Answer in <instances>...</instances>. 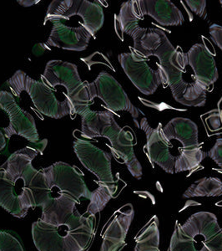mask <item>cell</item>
I'll use <instances>...</instances> for the list:
<instances>
[{
  "label": "cell",
  "mask_w": 222,
  "mask_h": 251,
  "mask_svg": "<svg viewBox=\"0 0 222 251\" xmlns=\"http://www.w3.org/2000/svg\"><path fill=\"white\" fill-rule=\"evenodd\" d=\"M88 86L91 100L95 97L100 98L111 111H128L134 122L141 114L140 109L132 104L120 83L108 72H100L95 80L89 83Z\"/></svg>",
  "instance_id": "cell-6"
},
{
  "label": "cell",
  "mask_w": 222,
  "mask_h": 251,
  "mask_svg": "<svg viewBox=\"0 0 222 251\" xmlns=\"http://www.w3.org/2000/svg\"><path fill=\"white\" fill-rule=\"evenodd\" d=\"M42 171L50 190L59 188L60 193L69 194L78 201L81 198L90 200L91 192L83 179L84 174L75 166L72 167L68 163L57 162L42 169Z\"/></svg>",
  "instance_id": "cell-8"
},
{
  "label": "cell",
  "mask_w": 222,
  "mask_h": 251,
  "mask_svg": "<svg viewBox=\"0 0 222 251\" xmlns=\"http://www.w3.org/2000/svg\"><path fill=\"white\" fill-rule=\"evenodd\" d=\"M140 127L145 131L146 136V144L144 150L152 165L157 164L167 174H175L176 157L170 151V143L164 137L161 123L153 128L144 117L140 121Z\"/></svg>",
  "instance_id": "cell-12"
},
{
  "label": "cell",
  "mask_w": 222,
  "mask_h": 251,
  "mask_svg": "<svg viewBox=\"0 0 222 251\" xmlns=\"http://www.w3.org/2000/svg\"><path fill=\"white\" fill-rule=\"evenodd\" d=\"M0 108L9 116V126L3 128L7 139L13 135H19L32 144L40 142V135L34 117L21 108L13 95L7 91H0Z\"/></svg>",
  "instance_id": "cell-9"
},
{
  "label": "cell",
  "mask_w": 222,
  "mask_h": 251,
  "mask_svg": "<svg viewBox=\"0 0 222 251\" xmlns=\"http://www.w3.org/2000/svg\"><path fill=\"white\" fill-rule=\"evenodd\" d=\"M159 220L154 215L135 239L134 251H159Z\"/></svg>",
  "instance_id": "cell-25"
},
{
  "label": "cell",
  "mask_w": 222,
  "mask_h": 251,
  "mask_svg": "<svg viewBox=\"0 0 222 251\" xmlns=\"http://www.w3.org/2000/svg\"><path fill=\"white\" fill-rule=\"evenodd\" d=\"M163 134L169 143L178 140L183 149H194L200 146L198 139V126L185 117H175L163 127Z\"/></svg>",
  "instance_id": "cell-23"
},
{
  "label": "cell",
  "mask_w": 222,
  "mask_h": 251,
  "mask_svg": "<svg viewBox=\"0 0 222 251\" xmlns=\"http://www.w3.org/2000/svg\"><path fill=\"white\" fill-rule=\"evenodd\" d=\"M187 65L194 72V77L197 82L206 90L216 83L219 78L217 63L214 54L203 44H195L185 53Z\"/></svg>",
  "instance_id": "cell-15"
},
{
  "label": "cell",
  "mask_w": 222,
  "mask_h": 251,
  "mask_svg": "<svg viewBox=\"0 0 222 251\" xmlns=\"http://www.w3.org/2000/svg\"><path fill=\"white\" fill-rule=\"evenodd\" d=\"M138 6L143 16H151L160 25H181L185 22L182 12L169 0H139Z\"/></svg>",
  "instance_id": "cell-21"
},
{
  "label": "cell",
  "mask_w": 222,
  "mask_h": 251,
  "mask_svg": "<svg viewBox=\"0 0 222 251\" xmlns=\"http://www.w3.org/2000/svg\"><path fill=\"white\" fill-rule=\"evenodd\" d=\"M135 51L147 58L154 55L162 64L177 51L165 32L156 28H147L140 41L134 46Z\"/></svg>",
  "instance_id": "cell-18"
},
{
  "label": "cell",
  "mask_w": 222,
  "mask_h": 251,
  "mask_svg": "<svg viewBox=\"0 0 222 251\" xmlns=\"http://www.w3.org/2000/svg\"><path fill=\"white\" fill-rule=\"evenodd\" d=\"M6 147V137L2 131L0 130V151H3Z\"/></svg>",
  "instance_id": "cell-34"
},
{
  "label": "cell",
  "mask_w": 222,
  "mask_h": 251,
  "mask_svg": "<svg viewBox=\"0 0 222 251\" xmlns=\"http://www.w3.org/2000/svg\"><path fill=\"white\" fill-rule=\"evenodd\" d=\"M80 201L71 195L60 193L57 197H51L42 206L40 220L55 226H66L76 212Z\"/></svg>",
  "instance_id": "cell-20"
},
{
  "label": "cell",
  "mask_w": 222,
  "mask_h": 251,
  "mask_svg": "<svg viewBox=\"0 0 222 251\" xmlns=\"http://www.w3.org/2000/svg\"><path fill=\"white\" fill-rule=\"evenodd\" d=\"M181 229L193 240L197 251H222V228L216 214L197 212L185 221Z\"/></svg>",
  "instance_id": "cell-5"
},
{
  "label": "cell",
  "mask_w": 222,
  "mask_h": 251,
  "mask_svg": "<svg viewBox=\"0 0 222 251\" xmlns=\"http://www.w3.org/2000/svg\"><path fill=\"white\" fill-rule=\"evenodd\" d=\"M118 60L131 82L144 95L154 94L159 85L165 82L160 69L151 68L145 58L136 51L120 54Z\"/></svg>",
  "instance_id": "cell-7"
},
{
  "label": "cell",
  "mask_w": 222,
  "mask_h": 251,
  "mask_svg": "<svg viewBox=\"0 0 222 251\" xmlns=\"http://www.w3.org/2000/svg\"><path fill=\"white\" fill-rule=\"evenodd\" d=\"M140 13L138 1L130 0L123 3L120 6V13L115 16V30L119 37L123 40V35H130L135 46L142 38L147 28L140 26V21L143 20Z\"/></svg>",
  "instance_id": "cell-19"
},
{
  "label": "cell",
  "mask_w": 222,
  "mask_h": 251,
  "mask_svg": "<svg viewBox=\"0 0 222 251\" xmlns=\"http://www.w3.org/2000/svg\"><path fill=\"white\" fill-rule=\"evenodd\" d=\"M208 156L222 169V138H218L208 152Z\"/></svg>",
  "instance_id": "cell-32"
},
{
  "label": "cell",
  "mask_w": 222,
  "mask_h": 251,
  "mask_svg": "<svg viewBox=\"0 0 222 251\" xmlns=\"http://www.w3.org/2000/svg\"><path fill=\"white\" fill-rule=\"evenodd\" d=\"M73 148L81 164L94 174L100 183H115L111 169L112 157L109 152L80 138H75Z\"/></svg>",
  "instance_id": "cell-11"
},
{
  "label": "cell",
  "mask_w": 222,
  "mask_h": 251,
  "mask_svg": "<svg viewBox=\"0 0 222 251\" xmlns=\"http://www.w3.org/2000/svg\"><path fill=\"white\" fill-rule=\"evenodd\" d=\"M74 15L82 19L81 25L92 37L95 36L105 22L104 10L99 3L88 0H54L48 5L44 23L45 25L51 19L68 20Z\"/></svg>",
  "instance_id": "cell-4"
},
{
  "label": "cell",
  "mask_w": 222,
  "mask_h": 251,
  "mask_svg": "<svg viewBox=\"0 0 222 251\" xmlns=\"http://www.w3.org/2000/svg\"><path fill=\"white\" fill-rule=\"evenodd\" d=\"M134 215V208L131 204H126L114 214L103 235L100 251H120L125 246Z\"/></svg>",
  "instance_id": "cell-17"
},
{
  "label": "cell",
  "mask_w": 222,
  "mask_h": 251,
  "mask_svg": "<svg viewBox=\"0 0 222 251\" xmlns=\"http://www.w3.org/2000/svg\"><path fill=\"white\" fill-rule=\"evenodd\" d=\"M168 251H198L193 240L184 234L181 229V225L178 221L176 222Z\"/></svg>",
  "instance_id": "cell-29"
},
{
  "label": "cell",
  "mask_w": 222,
  "mask_h": 251,
  "mask_svg": "<svg viewBox=\"0 0 222 251\" xmlns=\"http://www.w3.org/2000/svg\"><path fill=\"white\" fill-rule=\"evenodd\" d=\"M103 137L110 141V149L113 156L126 164L133 177L140 179L143 175L142 166L134 154V137L131 132L120 127L114 120L103 133Z\"/></svg>",
  "instance_id": "cell-10"
},
{
  "label": "cell",
  "mask_w": 222,
  "mask_h": 251,
  "mask_svg": "<svg viewBox=\"0 0 222 251\" xmlns=\"http://www.w3.org/2000/svg\"><path fill=\"white\" fill-rule=\"evenodd\" d=\"M187 65L186 55L180 50H177L174 54L158 67L162 72L164 81L168 84L172 96L177 102L183 106L201 107L206 102V89L197 80H186L184 73Z\"/></svg>",
  "instance_id": "cell-1"
},
{
  "label": "cell",
  "mask_w": 222,
  "mask_h": 251,
  "mask_svg": "<svg viewBox=\"0 0 222 251\" xmlns=\"http://www.w3.org/2000/svg\"><path fill=\"white\" fill-rule=\"evenodd\" d=\"M23 186L20 197L23 208L42 207L52 197L51 190L46 182L45 176L42 169L37 170L33 165H29L22 176Z\"/></svg>",
  "instance_id": "cell-16"
},
{
  "label": "cell",
  "mask_w": 222,
  "mask_h": 251,
  "mask_svg": "<svg viewBox=\"0 0 222 251\" xmlns=\"http://www.w3.org/2000/svg\"><path fill=\"white\" fill-rule=\"evenodd\" d=\"M0 251H24L20 240L11 233L0 231Z\"/></svg>",
  "instance_id": "cell-30"
},
{
  "label": "cell",
  "mask_w": 222,
  "mask_h": 251,
  "mask_svg": "<svg viewBox=\"0 0 222 251\" xmlns=\"http://www.w3.org/2000/svg\"><path fill=\"white\" fill-rule=\"evenodd\" d=\"M5 84L17 97H20L23 92L28 93L34 106L46 117L60 119L71 114V107L67 99L60 101L51 87L42 81L32 79L23 71H17Z\"/></svg>",
  "instance_id": "cell-2"
},
{
  "label": "cell",
  "mask_w": 222,
  "mask_h": 251,
  "mask_svg": "<svg viewBox=\"0 0 222 251\" xmlns=\"http://www.w3.org/2000/svg\"><path fill=\"white\" fill-rule=\"evenodd\" d=\"M220 3H221V5H222V0H221V1H220Z\"/></svg>",
  "instance_id": "cell-35"
},
{
  "label": "cell",
  "mask_w": 222,
  "mask_h": 251,
  "mask_svg": "<svg viewBox=\"0 0 222 251\" xmlns=\"http://www.w3.org/2000/svg\"><path fill=\"white\" fill-rule=\"evenodd\" d=\"M60 19H51L48 22L53 24L51 33L46 46L57 47L67 50L83 51L88 47L92 35L84 26L69 27Z\"/></svg>",
  "instance_id": "cell-14"
},
{
  "label": "cell",
  "mask_w": 222,
  "mask_h": 251,
  "mask_svg": "<svg viewBox=\"0 0 222 251\" xmlns=\"http://www.w3.org/2000/svg\"><path fill=\"white\" fill-rule=\"evenodd\" d=\"M222 195V180L217 177H202L191 184L183 198L219 197Z\"/></svg>",
  "instance_id": "cell-26"
},
{
  "label": "cell",
  "mask_w": 222,
  "mask_h": 251,
  "mask_svg": "<svg viewBox=\"0 0 222 251\" xmlns=\"http://www.w3.org/2000/svg\"><path fill=\"white\" fill-rule=\"evenodd\" d=\"M32 235L39 251H84L73 237L40 219L32 225Z\"/></svg>",
  "instance_id": "cell-13"
},
{
  "label": "cell",
  "mask_w": 222,
  "mask_h": 251,
  "mask_svg": "<svg viewBox=\"0 0 222 251\" xmlns=\"http://www.w3.org/2000/svg\"><path fill=\"white\" fill-rule=\"evenodd\" d=\"M186 3L191 11L200 17H206V1L205 0H186Z\"/></svg>",
  "instance_id": "cell-31"
},
{
  "label": "cell",
  "mask_w": 222,
  "mask_h": 251,
  "mask_svg": "<svg viewBox=\"0 0 222 251\" xmlns=\"http://www.w3.org/2000/svg\"><path fill=\"white\" fill-rule=\"evenodd\" d=\"M72 113L80 115L82 118L81 136L89 139L103 137L106 128L115 120L111 111H92L89 104L74 106Z\"/></svg>",
  "instance_id": "cell-22"
},
{
  "label": "cell",
  "mask_w": 222,
  "mask_h": 251,
  "mask_svg": "<svg viewBox=\"0 0 222 251\" xmlns=\"http://www.w3.org/2000/svg\"><path fill=\"white\" fill-rule=\"evenodd\" d=\"M0 206L15 217L23 219L28 211L23 208V203L16 190V183H10L0 174Z\"/></svg>",
  "instance_id": "cell-24"
},
{
  "label": "cell",
  "mask_w": 222,
  "mask_h": 251,
  "mask_svg": "<svg viewBox=\"0 0 222 251\" xmlns=\"http://www.w3.org/2000/svg\"></svg>",
  "instance_id": "cell-36"
},
{
  "label": "cell",
  "mask_w": 222,
  "mask_h": 251,
  "mask_svg": "<svg viewBox=\"0 0 222 251\" xmlns=\"http://www.w3.org/2000/svg\"><path fill=\"white\" fill-rule=\"evenodd\" d=\"M209 32L211 35V40L222 50V26L213 24L210 26Z\"/></svg>",
  "instance_id": "cell-33"
},
{
  "label": "cell",
  "mask_w": 222,
  "mask_h": 251,
  "mask_svg": "<svg viewBox=\"0 0 222 251\" xmlns=\"http://www.w3.org/2000/svg\"><path fill=\"white\" fill-rule=\"evenodd\" d=\"M207 155V152L203 151L201 145L194 149H181L176 157L175 173L178 174L197 169Z\"/></svg>",
  "instance_id": "cell-27"
},
{
  "label": "cell",
  "mask_w": 222,
  "mask_h": 251,
  "mask_svg": "<svg viewBox=\"0 0 222 251\" xmlns=\"http://www.w3.org/2000/svg\"><path fill=\"white\" fill-rule=\"evenodd\" d=\"M116 191L115 183H100L99 188L91 192L90 203L87 209V214L89 216H94L97 213L102 211L109 201L114 197Z\"/></svg>",
  "instance_id": "cell-28"
},
{
  "label": "cell",
  "mask_w": 222,
  "mask_h": 251,
  "mask_svg": "<svg viewBox=\"0 0 222 251\" xmlns=\"http://www.w3.org/2000/svg\"><path fill=\"white\" fill-rule=\"evenodd\" d=\"M42 80L55 88L62 86L67 90V100L72 111L74 106L88 104L91 101L89 83L81 80L76 65L63 60H49L46 64L45 70L42 75Z\"/></svg>",
  "instance_id": "cell-3"
}]
</instances>
